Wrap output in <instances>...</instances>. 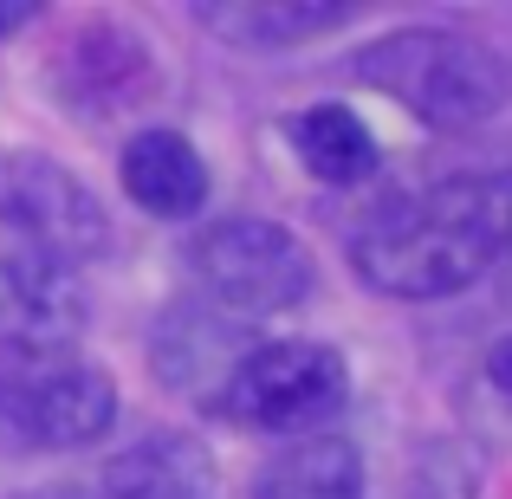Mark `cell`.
I'll return each mask as SVG.
<instances>
[{"label": "cell", "instance_id": "4fadbf2b", "mask_svg": "<svg viewBox=\"0 0 512 499\" xmlns=\"http://www.w3.org/2000/svg\"><path fill=\"white\" fill-rule=\"evenodd\" d=\"M286 137H292V150H299L305 175H318L325 188H357L383 163L370 124H363L350 104H312V111H299L286 124Z\"/></svg>", "mask_w": 512, "mask_h": 499}, {"label": "cell", "instance_id": "3957f363", "mask_svg": "<svg viewBox=\"0 0 512 499\" xmlns=\"http://www.w3.org/2000/svg\"><path fill=\"white\" fill-rule=\"evenodd\" d=\"M188 266H195L208 305L234 318H279L299 312L318 286V266L305 253V240L292 227L266 221V214H227V221H208L188 247Z\"/></svg>", "mask_w": 512, "mask_h": 499}, {"label": "cell", "instance_id": "8992f818", "mask_svg": "<svg viewBox=\"0 0 512 499\" xmlns=\"http://www.w3.org/2000/svg\"><path fill=\"white\" fill-rule=\"evenodd\" d=\"M0 227L20 253H39L52 266H91L111 247V214L65 163L39 150L0 156Z\"/></svg>", "mask_w": 512, "mask_h": 499}, {"label": "cell", "instance_id": "5bb4252c", "mask_svg": "<svg viewBox=\"0 0 512 499\" xmlns=\"http://www.w3.org/2000/svg\"><path fill=\"white\" fill-rule=\"evenodd\" d=\"M143 78H150V52H143L124 26H85V33L72 39L65 91H72V98H91V111H98V117L137 104Z\"/></svg>", "mask_w": 512, "mask_h": 499}, {"label": "cell", "instance_id": "30bf717a", "mask_svg": "<svg viewBox=\"0 0 512 499\" xmlns=\"http://www.w3.org/2000/svg\"><path fill=\"white\" fill-rule=\"evenodd\" d=\"M104 499H214V454L182 428H156V435L130 441L104 461Z\"/></svg>", "mask_w": 512, "mask_h": 499}, {"label": "cell", "instance_id": "277c9868", "mask_svg": "<svg viewBox=\"0 0 512 499\" xmlns=\"http://www.w3.org/2000/svg\"><path fill=\"white\" fill-rule=\"evenodd\" d=\"M350 402V370L331 344L318 337H260L253 357L234 370L221 396V415H234L240 428L260 435H318L331 415H344Z\"/></svg>", "mask_w": 512, "mask_h": 499}, {"label": "cell", "instance_id": "7c38bea8", "mask_svg": "<svg viewBox=\"0 0 512 499\" xmlns=\"http://www.w3.org/2000/svg\"><path fill=\"white\" fill-rule=\"evenodd\" d=\"M253 499H363V454L344 435H305L253 480Z\"/></svg>", "mask_w": 512, "mask_h": 499}, {"label": "cell", "instance_id": "5b68a950", "mask_svg": "<svg viewBox=\"0 0 512 499\" xmlns=\"http://www.w3.org/2000/svg\"><path fill=\"white\" fill-rule=\"evenodd\" d=\"M117 422V376L85 357H20L0 363V435L20 448H98Z\"/></svg>", "mask_w": 512, "mask_h": 499}, {"label": "cell", "instance_id": "9c48e42d", "mask_svg": "<svg viewBox=\"0 0 512 499\" xmlns=\"http://www.w3.org/2000/svg\"><path fill=\"white\" fill-rule=\"evenodd\" d=\"M117 182L156 221H195L208 208V163L182 130H137L117 156Z\"/></svg>", "mask_w": 512, "mask_h": 499}, {"label": "cell", "instance_id": "e0dca14e", "mask_svg": "<svg viewBox=\"0 0 512 499\" xmlns=\"http://www.w3.org/2000/svg\"><path fill=\"white\" fill-rule=\"evenodd\" d=\"M506 292H512V253H506Z\"/></svg>", "mask_w": 512, "mask_h": 499}, {"label": "cell", "instance_id": "8fae6325", "mask_svg": "<svg viewBox=\"0 0 512 499\" xmlns=\"http://www.w3.org/2000/svg\"><path fill=\"white\" fill-rule=\"evenodd\" d=\"M195 20L234 52H292L318 33L350 26L357 7L344 0H214V7H195Z\"/></svg>", "mask_w": 512, "mask_h": 499}, {"label": "cell", "instance_id": "52a82bcc", "mask_svg": "<svg viewBox=\"0 0 512 499\" xmlns=\"http://www.w3.org/2000/svg\"><path fill=\"white\" fill-rule=\"evenodd\" d=\"M85 331V286L72 266H52L39 253H0V350L20 357H65Z\"/></svg>", "mask_w": 512, "mask_h": 499}, {"label": "cell", "instance_id": "2e32d148", "mask_svg": "<svg viewBox=\"0 0 512 499\" xmlns=\"http://www.w3.org/2000/svg\"><path fill=\"white\" fill-rule=\"evenodd\" d=\"M39 20V7L33 0H0V39L7 33H20V26H33Z\"/></svg>", "mask_w": 512, "mask_h": 499}, {"label": "cell", "instance_id": "6da1fadb", "mask_svg": "<svg viewBox=\"0 0 512 499\" xmlns=\"http://www.w3.org/2000/svg\"><path fill=\"white\" fill-rule=\"evenodd\" d=\"M512 169H467L396 195L350 234V273L383 299H448L506 266Z\"/></svg>", "mask_w": 512, "mask_h": 499}, {"label": "cell", "instance_id": "ba28073f", "mask_svg": "<svg viewBox=\"0 0 512 499\" xmlns=\"http://www.w3.org/2000/svg\"><path fill=\"white\" fill-rule=\"evenodd\" d=\"M253 325L221 305H169L150 331V363L175 396L201 402V409H221L234 370L253 357Z\"/></svg>", "mask_w": 512, "mask_h": 499}, {"label": "cell", "instance_id": "7a4b0ae2", "mask_svg": "<svg viewBox=\"0 0 512 499\" xmlns=\"http://www.w3.org/2000/svg\"><path fill=\"white\" fill-rule=\"evenodd\" d=\"M350 78L383 91L428 130H474L506 111L512 98V65L487 39L448 33V26H409V33H383L350 59Z\"/></svg>", "mask_w": 512, "mask_h": 499}, {"label": "cell", "instance_id": "9a60e30c", "mask_svg": "<svg viewBox=\"0 0 512 499\" xmlns=\"http://www.w3.org/2000/svg\"><path fill=\"white\" fill-rule=\"evenodd\" d=\"M487 383L500 389V396L512 402V337H500V344L487 350Z\"/></svg>", "mask_w": 512, "mask_h": 499}]
</instances>
